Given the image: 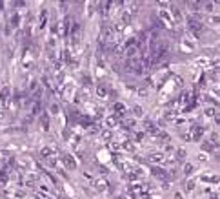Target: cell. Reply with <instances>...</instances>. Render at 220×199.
<instances>
[]
</instances>
